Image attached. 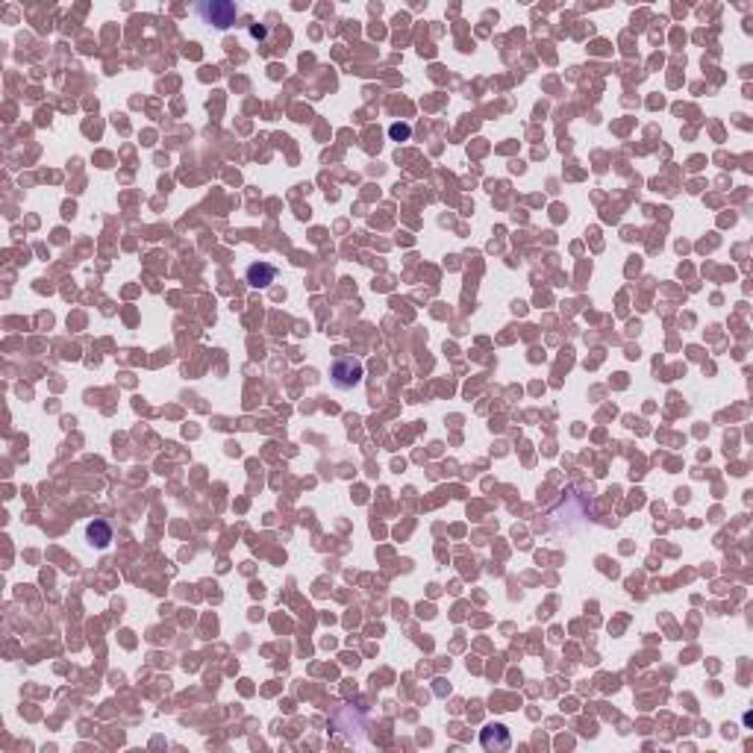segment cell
<instances>
[{
  "label": "cell",
  "instance_id": "cell-1",
  "mask_svg": "<svg viewBox=\"0 0 753 753\" xmlns=\"http://www.w3.org/2000/svg\"><path fill=\"white\" fill-rule=\"evenodd\" d=\"M362 362L353 359V356H339V359L333 362L330 368V376H333V386L335 389H353L362 383Z\"/></svg>",
  "mask_w": 753,
  "mask_h": 753
},
{
  "label": "cell",
  "instance_id": "cell-2",
  "mask_svg": "<svg viewBox=\"0 0 753 753\" xmlns=\"http://www.w3.org/2000/svg\"><path fill=\"white\" fill-rule=\"evenodd\" d=\"M197 12H201V18L206 24H215V27H230L235 24V15H239V9H235L233 4H227V0H212V4H201L197 6Z\"/></svg>",
  "mask_w": 753,
  "mask_h": 753
},
{
  "label": "cell",
  "instance_id": "cell-3",
  "mask_svg": "<svg viewBox=\"0 0 753 753\" xmlns=\"http://www.w3.org/2000/svg\"><path fill=\"white\" fill-rule=\"evenodd\" d=\"M480 742H483V747H486V750H506V747L512 744V739H509V730H506L503 724H489V727L483 730Z\"/></svg>",
  "mask_w": 753,
  "mask_h": 753
},
{
  "label": "cell",
  "instance_id": "cell-4",
  "mask_svg": "<svg viewBox=\"0 0 753 753\" xmlns=\"http://www.w3.org/2000/svg\"><path fill=\"white\" fill-rule=\"evenodd\" d=\"M274 280H277V268L274 265H268V262H253V265H247V283L253 289H265Z\"/></svg>",
  "mask_w": 753,
  "mask_h": 753
},
{
  "label": "cell",
  "instance_id": "cell-5",
  "mask_svg": "<svg viewBox=\"0 0 753 753\" xmlns=\"http://www.w3.org/2000/svg\"><path fill=\"white\" fill-rule=\"evenodd\" d=\"M86 536H89V545L91 547H106L112 542V530H109L106 521H91L86 527Z\"/></svg>",
  "mask_w": 753,
  "mask_h": 753
},
{
  "label": "cell",
  "instance_id": "cell-6",
  "mask_svg": "<svg viewBox=\"0 0 753 753\" xmlns=\"http://www.w3.org/2000/svg\"><path fill=\"white\" fill-rule=\"evenodd\" d=\"M389 135L391 138H409V127L406 124H391L389 127Z\"/></svg>",
  "mask_w": 753,
  "mask_h": 753
},
{
  "label": "cell",
  "instance_id": "cell-7",
  "mask_svg": "<svg viewBox=\"0 0 753 753\" xmlns=\"http://www.w3.org/2000/svg\"><path fill=\"white\" fill-rule=\"evenodd\" d=\"M250 33H253L256 38H262V35H265V27H250Z\"/></svg>",
  "mask_w": 753,
  "mask_h": 753
}]
</instances>
